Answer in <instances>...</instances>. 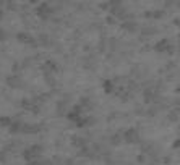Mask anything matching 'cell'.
<instances>
[{
  "label": "cell",
  "mask_w": 180,
  "mask_h": 165,
  "mask_svg": "<svg viewBox=\"0 0 180 165\" xmlns=\"http://www.w3.org/2000/svg\"><path fill=\"white\" fill-rule=\"evenodd\" d=\"M52 12H54V10H52L50 7L47 5V3H41V5H39V8H37V15H39L41 18H44V20H47V18H49Z\"/></svg>",
  "instance_id": "cell-1"
},
{
  "label": "cell",
  "mask_w": 180,
  "mask_h": 165,
  "mask_svg": "<svg viewBox=\"0 0 180 165\" xmlns=\"http://www.w3.org/2000/svg\"><path fill=\"white\" fill-rule=\"evenodd\" d=\"M171 47L172 46L169 44L167 39H162V41H159V42L154 46V50H156V52H165V50H167V52H172Z\"/></svg>",
  "instance_id": "cell-2"
},
{
  "label": "cell",
  "mask_w": 180,
  "mask_h": 165,
  "mask_svg": "<svg viewBox=\"0 0 180 165\" xmlns=\"http://www.w3.org/2000/svg\"><path fill=\"white\" fill-rule=\"evenodd\" d=\"M123 139H125L128 144L136 143V141H138V131H136V130H128V131H125V135H123Z\"/></svg>",
  "instance_id": "cell-3"
},
{
  "label": "cell",
  "mask_w": 180,
  "mask_h": 165,
  "mask_svg": "<svg viewBox=\"0 0 180 165\" xmlns=\"http://www.w3.org/2000/svg\"><path fill=\"white\" fill-rule=\"evenodd\" d=\"M7 84L10 86V88H13V89H16V88H21V80H20L18 76H8L7 78Z\"/></svg>",
  "instance_id": "cell-4"
},
{
  "label": "cell",
  "mask_w": 180,
  "mask_h": 165,
  "mask_svg": "<svg viewBox=\"0 0 180 165\" xmlns=\"http://www.w3.org/2000/svg\"><path fill=\"white\" fill-rule=\"evenodd\" d=\"M16 39H18L20 42H23V44H34V39L31 37V34H28V33L16 34Z\"/></svg>",
  "instance_id": "cell-5"
},
{
  "label": "cell",
  "mask_w": 180,
  "mask_h": 165,
  "mask_svg": "<svg viewBox=\"0 0 180 165\" xmlns=\"http://www.w3.org/2000/svg\"><path fill=\"white\" fill-rule=\"evenodd\" d=\"M122 29L128 31V33H135V31L138 29V25L135 21H123L122 23Z\"/></svg>",
  "instance_id": "cell-6"
},
{
  "label": "cell",
  "mask_w": 180,
  "mask_h": 165,
  "mask_svg": "<svg viewBox=\"0 0 180 165\" xmlns=\"http://www.w3.org/2000/svg\"><path fill=\"white\" fill-rule=\"evenodd\" d=\"M122 135H114V136H110V144L112 146H120L122 144Z\"/></svg>",
  "instance_id": "cell-7"
},
{
  "label": "cell",
  "mask_w": 180,
  "mask_h": 165,
  "mask_svg": "<svg viewBox=\"0 0 180 165\" xmlns=\"http://www.w3.org/2000/svg\"><path fill=\"white\" fill-rule=\"evenodd\" d=\"M104 91L107 94H112L114 92V82L112 81H104Z\"/></svg>",
  "instance_id": "cell-8"
},
{
  "label": "cell",
  "mask_w": 180,
  "mask_h": 165,
  "mask_svg": "<svg viewBox=\"0 0 180 165\" xmlns=\"http://www.w3.org/2000/svg\"><path fill=\"white\" fill-rule=\"evenodd\" d=\"M12 122L13 120L10 118V117H0V125L2 126H10L12 125Z\"/></svg>",
  "instance_id": "cell-9"
},
{
  "label": "cell",
  "mask_w": 180,
  "mask_h": 165,
  "mask_svg": "<svg viewBox=\"0 0 180 165\" xmlns=\"http://www.w3.org/2000/svg\"><path fill=\"white\" fill-rule=\"evenodd\" d=\"M39 41H41L42 46H50V39H49V36H46V34H42V36L39 37Z\"/></svg>",
  "instance_id": "cell-10"
},
{
  "label": "cell",
  "mask_w": 180,
  "mask_h": 165,
  "mask_svg": "<svg viewBox=\"0 0 180 165\" xmlns=\"http://www.w3.org/2000/svg\"><path fill=\"white\" fill-rule=\"evenodd\" d=\"M8 10H13V12H15V10H18V5L13 3V2H8Z\"/></svg>",
  "instance_id": "cell-11"
},
{
  "label": "cell",
  "mask_w": 180,
  "mask_h": 165,
  "mask_svg": "<svg viewBox=\"0 0 180 165\" xmlns=\"http://www.w3.org/2000/svg\"><path fill=\"white\" fill-rule=\"evenodd\" d=\"M106 21H107V25H115V18L114 16H107Z\"/></svg>",
  "instance_id": "cell-12"
},
{
  "label": "cell",
  "mask_w": 180,
  "mask_h": 165,
  "mask_svg": "<svg viewBox=\"0 0 180 165\" xmlns=\"http://www.w3.org/2000/svg\"><path fill=\"white\" fill-rule=\"evenodd\" d=\"M7 37H8V36H7V33L3 29H0V41H5Z\"/></svg>",
  "instance_id": "cell-13"
},
{
  "label": "cell",
  "mask_w": 180,
  "mask_h": 165,
  "mask_svg": "<svg viewBox=\"0 0 180 165\" xmlns=\"http://www.w3.org/2000/svg\"><path fill=\"white\" fill-rule=\"evenodd\" d=\"M86 10V5H83V3H78V12H85Z\"/></svg>",
  "instance_id": "cell-14"
},
{
  "label": "cell",
  "mask_w": 180,
  "mask_h": 165,
  "mask_svg": "<svg viewBox=\"0 0 180 165\" xmlns=\"http://www.w3.org/2000/svg\"><path fill=\"white\" fill-rule=\"evenodd\" d=\"M107 7H110L109 3H101V8H102V10H107Z\"/></svg>",
  "instance_id": "cell-15"
},
{
  "label": "cell",
  "mask_w": 180,
  "mask_h": 165,
  "mask_svg": "<svg viewBox=\"0 0 180 165\" xmlns=\"http://www.w3.org/2000/svg\"><path fill=\"white\" fill-rule=\"evenodd\" d=\"M29 3H37V0H29Z\"/></svg>",
  "instance_id": "cell-16"
},
{
  "label": "cell",
  "mask_w": 180,
  "mask_h": 165,
  "mask_svg": "<svg viewBox=\"0 0 180 165\" xmlns=\"http://www.w3.org/2000/svg\"><path fill=\"white\" fill-rule=\"evenodd\" d=\"M3 3H5V0H0V5H3Z\"/></svg>",
  "instance_id": "cell-17"
},
{
  "label": "cell",
  "mask_w": 180,
  "mask_h": 165,
  "mask_svg": "<svg viewBox=\"0 0 180 165\" xmlns=\"http://www.w3.org/2000/svg\"><path fill=\"white\" fill-rule=\"evenodd\" d=\"M0 16H2V12H0Z\"/></svg>",
  "instance_id": "cell-18"
}]
</instances>
